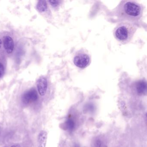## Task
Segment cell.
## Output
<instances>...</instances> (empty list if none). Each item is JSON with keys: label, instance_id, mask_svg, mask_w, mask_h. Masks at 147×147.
Wrapping results in <instances>:
<instances>
[{"label": "cell", "instance_id": "obj_1", "mask_svg": "<svg viewBox=\"0 0 147 147\" xmlns=\"http://www.w3.org/2000/svg\"><path fill=\"white\" fill-rule=\"evenodd\" d=\"M143 13V7L133 1H123L115 11L116 15L121 22L134 24L140 21Z\"/></svg>", "mask_w": 147, "mask_h": 147}, {"label": "cell", "instance_id": "obj_2", "mask_svg": "<svg viewBox=\"0 0 147 147\" xmlns=\"http://www.w3.org/2000/svg\"><path fill=\"white\" fill-rule=\"evenodd\" d=\"M137 30L135 24L128 22H121L117 25L113 32L114 37L123 44H126L132 39Z\"/></svg>", "mask_w": 147, "mask_h": 147}, {"label": "cell", "instance_id": "obj_3", "mask_svg": "<svg viewBox=\"0 0 147 147\" xmlns=\"http://www.w3.org/2000/svg\"><path fill=\"white\" fill-rule=\"evenodd\" d=\"M90 62V57L88 54L83 52H80L74 57V62L76 67L84 68L88 66Z\"/></svg>", "mask_w": 147, "mask_h": 147}, {"label": "cell", "instance_id": "obj_4", "mask_svg": "<svg viewBox=\"0 0 147 147\" xmlns=\"http://www.w3.org/2000/svg\"><path fill=\"white\" fill-rule=\"evenodd\" d=\"M38 98L37 92L35 89H32L26 92L23 96V101L26 104L36 101Z\"/></svg>", "mask_w": 147, "mask_h": 147}, {"label": "cell", "instance_id": "obj_5", "mask_svg": "<svg viewBox=\"0 0 147 147\" xmlns=\"http://www.w3.org/2000/svg\"><path fill=\"white\" fill-rule=\"evenodd\" d=\"M37 87L39 94L41 96H44L48 88V82L46 78L41 77L37 82Z\"/></svg>", "mask_w": 147, "mask_h": 147}, {"label": "cell", "instance_id": "obj_6", "mask_svg": "<svg viewBox=\"0 0 147 147\" xmlns=\"http://www.w3.org/2000/svg\"><path fill=\"white\" fill-rule=\"evenodd\" d=\"M4 44V47L6 52L8 54L11 53L14 49V43L12 38L8 36L5 37Z\"/></svg>", "mask_w": 147, "mask_h": 147}, {"label": "cell", "instance_id": "obj_7", "mask_svg": "<svg viewBox=\"0 0 147 147\" xmlns=\"http://www.w3.org/2000/svg\"><path fill=\"white\" fill-rule=\"evenodd\" d=\"M48 134L45 131H41L38 135V147H45L47 142Z\"/></svg>", "mask_w": 147, "mask_h": 147}, {"label": "cell", "instance_id": "obj_8", "mask_svg": "<svg viewBox=\"0 0 147 147\" xmlns=\"http://www.w3.org/2000/svg\"><path fill=\"white\" fill-rule=\"evenodd\" d=\"M48 6L47 3L45 1H38L37 5V9L40 12L42 13L47 10Z\"/></svg>", "mask_w": 147, "mask_h": 147}, {"label": "cell", "instance_id": "obj_9", "mask_svg": "<svg viewBox=\"0 0 147 147\" xmlns=\"http://www.w3.org/2000/svg\"><path fill=\"white\" fill-rule=\"evenodd\" d=\"M138 92L140 94H143L146 91V82H138L136 87Z\"/></svg>", "mask_w": 147, "mask_h": 147}, {"label": "cell", "instance_id": "obj_10", "mask_svg": "<svg viewBox=\"0 0 147 147\" xmlns=\"http://www.w3.org/2000/svg\"><path fill=\"white\" fill-rule=\"evenodd\" d=\"M66 123H67V126L68 128L69 129H73L74 127V122L72 119H69L67 120V122H66Z\"/></svg>", "mask_w": 147, "mask_h": 147}, {"label": "cell", "instance_id": "obj_11", "mask_svg": "<svg viewBox=\"0 0 147 147\" xmlns=\"http://www.w3.org/2000/svg\"><path fill=\"white\" fill-rule=\"evenodd\" d=\"M49 2L50 3L51 5L54 7H56L58 6V5H59V2L60 1H49Z\"/></svg>", "mask_w": 147, "mask_h": 147}, {"label": "cell", "instance_id": "obj_12", "mask_svg": "<svg viewBox=\"0 0 147 147\" xmlns=\"http://www.w3.org/2000/svg\"><path fill=\"white\" fill-rule=\"evenodd\" d=\"M5 73V69L3 65L0 63V78H1L3 76Z\"/></svg>", "mask_w": 147, "mask_h": 147}, {"label": "cell", "instance_id": "obj_13", "mask_svg": "<svg viewBox=\"0 0 147 147\" xmlns=\"http://www.w3.org/2000/svg\"><path fill=\"white\" fill-rule=\"evenodd\" d=\"M101 142L100 140H98L95 142V147H100L101 146Z\"/></svg>", "mask_w": 147, "mask_h": 147}, {"label": "cell", "instance_id": "obj_14", "mask_svg": "<svg viewBox=\"0 0 147 147\" xmlns=\"http://www.w3.org/2000/svg\"><path fill=\"white\" fill-rule=\"evenodd\" d=\"M11 147H21L19 144H15V145H13Z\"/></svg>", "mask_w": 147, "mask_h": 147}, {"label": "cell", "instance_id": "obj_15", "mask_svg": "<svg viewBox=\"0 0 147 147\" xmlns=\"http://www.w3.org/2000/svg\"><path fill=\"white\" fill-rule=\"evenodd\" d=\"M1 44H2V42H1V39H0V49L1 48Z\"/></svg>", "mask_w": 147, "mask_h": 147}]
</instances>
